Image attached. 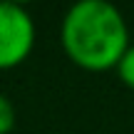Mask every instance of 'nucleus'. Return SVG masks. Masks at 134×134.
<instances>
[{"label":"nucleus","instance_id":"1","mask_svg":"<svg viewBox=\"0 0 134 134\" xmlns=\"http://www.w3.org/2000/svg\"><path fill=\"white\" fill-rule=\"evenodd\" d=\"M60 40L72 65L87 72H107L117 70L129 50V27L117 5L107 0H80L65 13Z\"/></svg>","mask_w":134,"mask_h":134},{"label":"nucleus","instance_id":"2","mask_svg":"<svg viewBox=\"0 0 134 134\" xmlns=\"http://www.w3.org/2000/svg\"><path fill=\"white\" fill-rule=\"evenodd\" d=\"M35 20L25 5L0 0V70H13L35 47Z\"/></svg>","mask_w":134,"mask_h":134},{"label":"nucleus","instance_id":"3","mask_svg":"<svg viewBox=\"0 0 134 134\" xmlns=\"http://www.w3.org/2000/svg\"><path fill=\"white\" fill-rule=\"evenodd\" d=\"M117 75L129 90H134V45H129V50L124 52V57L117 65Z\"/></svg>","mask_w":134,"mask_h":134},{"label":"nucleus","instance_id":"4","mask_svg":"<svg viewBox=\"0 0 134 134\" xmlns=\"http://www.w3.org/2000/svg\"><path fill=\"white\" fill-rule=\"evenodd\" d=\"M13 127H15V107H13V102L0 92V134L13 132Z\"/></svg>","mask_w":134,"mask_h":134}]
</instances>
